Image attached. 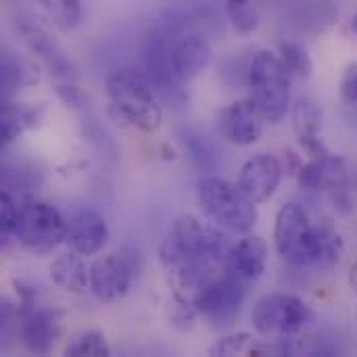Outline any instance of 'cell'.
Here are the masks:
<instances>
[{"label":"cell","mask_w":357,"mask_h":357,"mask_svg":"<svg viewBox=\"0 0 357 357\" xmlns=\"http://www.w3.org/2000/svg\"><path fill=\"white\" fill-rule=\"evenodd\" d=\"M0 79H2V96L10 98L15 92L33 86L38 82V71L29 61L4 48L0 56Z\"/></svg>","instance_id":"cell-20"},{"label":"cell","mask_w":357,"mask_h":357,"mask_svg":"<svg viewBox=\"0 0 357 357\" xmlns=\"http://www.w3.org/2000/svg\"><path fill=\"white\" fill-rule=\"evenodd\" d=\"M249 282L251 280L241 276L232 266H228L201 287V291L192 299V310L197 312V316H203L215 326L230 324L241 314L247 301Z\"/></svg>","instance_id":"cell-9"},{"label":"cell","mask_w":357,"mask_h":357,"mask_svg":"<svg viewBox=\"0 0 357 357\" xmlns=\"http://www.w3.org/2000/svg\"><path fill=\"white\" fill-rule=\"evenodd\" d=\"M220 134L236 144V146H251L259 140L264 130V117L259 115L255 102L251 98L234 100L220 111L218 117Z\"/></svg>","instance_id":"cell-15"},{"label":"cell","mask_w":357,"mask_h":357,"mask_svg":"<svg viewBox=\"0 0 357 357\" xmlns=\"http://www.w3.org/2000/svg\"><path fill=\"white\" fill-rule=\"evenodd\" d=\"M230 249L232 243L218 228L205 226L190 213L178 215L159 245L174 299L192 307L201 287L230 266Z\"/></svg>","instance_id":"cell-1"},{"label":"cell","mask_w":357,"mask_h":357,"mask_svg":"<svg viewBox=\"0 0 357 357\" xmlns=\"http://www.w3.org/2000/svg\"><path fill=\"white\" fill-rule=\"evenodd\" d=\"M50 278L61 291L71 295H82L86 293V289H90V266H86L84 255L75 251H67L52 259Z\"/></svg>","instance_id":"cell-19"},{"label":"cell","mask_w":357,"mask_h":357,"mask_svg":"<svg viewBox=\"0 0 357 357\" xmlns=\"http://www.w3.org/2000/svg\"><path fill=\"white\" fill-rule=\"evenodd\" d=\"M180 140H182L184 151L188 153L190 161L199 169H203V172L218 169V165H220V153H218V149L211 144V140L205 134H201V132H197L192 128H186V130L180 132Z\"/></svg>","instance_id":"cell-22"},{"label":"cell","mask_w":357,"mask_h":357,"mask_svg":"<svg viewBox=\"0 0 357 357\" xmlns=\"http://www.w3.org/2000/svg\"><path fill=\"white\" fill-rule=\"evenodd\" d=\"M297 180L301 188L307 190H326V188H343L347 184L345 161L337 155L328 159H310L297 172Z\"/></svg>","instance_id":"cell-16"},{"label":"cell","mask_w":357,"mask_h":357,"mask_svg":"<svg viewBox=\"0 0 357 357\" xmlns=\"http://www.w3.org/2000/svg\"><path fill=\"white\" fill-rule=\"evenodd\" d=\"M341 94L347 102L357 105V63L349 65L341 77Z\"/></svg>","instance_id":"cell-30"},{"label":"cell","mask_w":357,"mask_h":357,"mask_svg":"<svg viewBox=\"0 0 357 357\" xmlns=\"http://www.w3.org/2000/svg\"><path fill=\"white\" fill-rule=\"evenodd\" d=\"M15 241L33 255H46L65 243V215L46 201H27L21 205Z\"/></svg>","instance_id":"cell-10"},{"label":"cell","mask_w":357,"mask_h":357,"mask_svg":"<svg viewBox=\"0 0 357 357\" xmlns=\"http://www.w3.org/2000/svg\"><path fill=\"white\" fill-rule=\"evenodd\" d=\"M111 111L123 123L153 134L163 123V111L157 100V90L144 71L134 67H115L105 77Z\"/></svg>","instance_id":"cell-4"},{"label":"cell","mask_w":357,"mask_h":357,"mask_svg":"<svg viewBox=\"0 0 357 357\" xmlns=\"http://www.w3.org/2000/svg\"><path fill=\"white\" fill-rule=\"evenodd\" d=\"M65 356L107 357L111 356V347L107 343V337L100 331H82L69 339L65 347Z\"/></svg>","instance_id":"cell-24"},{"label":"cell","mask_w":357,"mask_h":357,"mask_svg":"<svg viewBox=\"0 0 357 357\" xmlns=\"http://www.w3.org/2000/svg\"><path fill=\"white\" fill-rule=\"evenodd\" d=\"M19 215H21V205L17 203V197L10 195L8 190H2V195H0V232H2L4 245L15 238Z\"/></svg>","instance_id":"cell-29"},{"label":"cell","mask_w":357,"mask_h":357,"mask_svg":"<svg viewBox=\"0 0 357 357\" xmlns=\"http://www.w3.org/2000/svg\"><path fill=\"white\" fill-rule=\"evenodd\" d=\"M13 27L21 42L29 48L31 54L40 59V63L54 75L59 84L63 82H75L77 79V69L65 48L54 40V36L48 31L44 23H40L36 17L19 13L13 19Z\"/></svg>","instance_id":"cell-11"},{"label":"cell","mask_w":357,"mask_h":357,"mask_svg":"<svg viewBox=\"0 0 357 357\" xmlns=\"http://www.w3.org/2000/svg\"><path fill=\"white\" fill-rule=\"evenodd\" d=\"M351 287L356 289V293H357V266L351 270Z\"/></svg>","instance_id":"cell-31"},{"label":"cell","mask_w":357,"mask_h":357,"mask_svg":"<svg viewBox=\"0 0 357 357\" xmlns=\"http://www.w3.org/2000/svg\"><path fill=\"white\" fill-rule=\"evenodd\" d=\"M312 307L289 293H272L261 297L251 312V322L257 335L266 339H284L301 335L312 324Z\"/></svg>","instance_id":"cell-8"},{"label":"cell","mask_w":357,"mask_h":357,"mask_svg":"<svg viewBox=\"0 0 357 357\" xmlns=\"http://www.w3.org/2000/svg\"><path fill=\"white\" fill-rule=\"evenodd\" d=\"M226 15L238 36L253 33L259 25V8L255 0H226Z\"/></svg>","instance_id":"cell-26"},{"label":"cell","mask_w":357,"mask_h":357,"mask_svg":"<svg viewBox=\"0 0 357 357\" xmlns=\"http://www.w3.org/2000/svg\"><path fill=\"white\" fill-rule=\"evenodd\" d=\"M19 295V341L25 351L46 356L61 339L63 314L50 305L42 289L29 280H15Z\"/></svg>","instance_id":"cell-6"},{"label":"cell","mask_w":357,"mask_h":357,"mask_svg":"<svg viewBox=\"0 0 357 357\" xmlns=\"http://www.w3.org/2000/svg\"><path fill=\"white\" fill-rule=\"evenodd\" d=\"M257 341L249 333H236L218 339L209 347V356H253Z\"/></svg>","instance_id":"cell-28"},{"label":"cell","mask_w":357,"mask_h":357,"mask_svg":"<svg viewBox=\"0 0 357 357\" xmlns=\"http://www.w3.org/2000/svg\"><path fill=\"white\" fill-rule=\"evenodd\" d=\"M351 29H354V31L357 33V13L354 15V17H351Z\"/></svg>","instance_id":"cell-32"},{"label":"cell","mask_w":357,"mask_h":357,"mask_svg":"<svg viewBox=\"0 0 357 357\" xmlns=\"http://www.w3.org/2000/svg\"><path fill=\"white\" fill-rule=\"evenodd\" d=\"M282 174H284V165L276 155L259 153L245 161L238 174V184L249 195V199L259 205L276 195Z\"/></svg>","instance_id":"cell-14"},{"label":"cell","mask_w":357,"mask_h":357,"mask_svg":"<svg viewBox=\"0 0 357 357\" xmlns=\"http://www.w3.org/2000/svg\"><path fill=\"white\" fill-rule=\"evenodd\" d=\"M48 19L63 31H71L82 23V0H38Z\"/></svg>","instance_id":"cell-25"},{"label":"cell","mask_w":357,"mask_h":357,"mask_svg":"<svg viewBox=\"0 0 357 357\" xmlns=\"http://www.w3.org/2000/svg\"><path fill=\"white\" fill-rule=\"evenodd\" d=\"M136 261L132 253H107L90 264V291L100 303L121 301L134 282Z\"/></svg>","instance_id":"cell-12"},{"label":"cell","mask_w":357,"mask_h":357,"mask_svg":"<svg viewBox=\"0 0 357 357\" xmlns=\"http://www.w3.org/2000/svg\"><path fill=\"white\" fill-rule=\"evenodd\" d=\"M293 130L297 134V140L303 138H312L320 134L322 128V109L314 98L301 96L297 98V102L293 105Z\"/></svg>","instance_id":"cell-23"},{"label":"cell","mask_w":357,"mask_h":357,"mask_svg":"<svg viewBox=\"0 0 357 357\" xmlns=\"http://www.w3.org/2000/svg\"><path fill=\"white\" fill-rule=\"evenodd\" d=\"M278 56L282 59L289 73L295 75V77H310L312 71H314V63H312L307 50L301 44L293 42V40L278 42Z\"/></svg>","instance_id":"cell-27"},{"label":"cell","mask_w":357,"mask_h":357,"mask_svg":"<svg viewBox=\"0 0 357 357\" xmlns=\"http://www.w3.org/2000/svg\"><path fill=\"white\" fill-rule=\"evenodd\" d=\"M65 215V245L84 257L102 251L109 241V226L100 211L94 207H71Z\"/></svg>","instance_id":"cell-13"},{"label":"cell","mask_w":357,"mask_h":357,"mask_svg":"<svg viewBox=\"0 0 357 357\" xmlns=\"http://www.w3.org/2000/svg\"><path fill=\"white\" fill-rule=\"evenodd\" d=\"M197 199L205 215L230 234H249L257 224V203L222 176L207 174L197 182Z\"/></svg>","instance_id":"cell-5"},{"label":"cell","mask_w":357,"mask_h":357,"mask_svg":"<svg viewBox=\"0 0 357 357\" xmlns=\"http://www.w3.org/2000/svg\"><path fill=\"white\" fill-rule=\"evenodd\" d=\"M44 107H36L29 102H15L4 98L0 111V142L2 146L13 144L21 134L36 128L42 119Z\"/></svg>","instance_id":"cell-18"},{"label":"cell","mask_w":357,"mask_h":357,"mask_svg":"<svg viewBox=\"0 0 357 357\" xmlns=\"http://www.w3.org/2000/svg\"><path fill=\"white\" fill-rule=\"evenodd\" d=\"M268 255H270V247L261 236L245 234V238L232 243L230 266L247 280H257L266 272Z\"/></svg>","instance_id":"cell-17"},{"label":"cell","mask_w":357,"mask_h":357,"mask_svg":"<svg viewBox=\"0 0 357 357\" xmlns=\"http://www.w3.org/2000/svg\"><path fill=\"white\" fill-rule=\"evenodd\" d=\"M291 73L282 59L270 50H259L247 67V82L253 90L251 100L268 123H280L291 105Z\"/></svg>","instance_id":"cell-7"},{"label":"cell","mask_w":357,"mask_h":357,"mask_svg":"<svg viewBox=\"0 0 357 357\" xmlns=\"http://www.w3.org/2000/svg\"><path fill=\"white\" fill-rule=\"evenodd\" d=\"M274 247L280 259L297 270H333L345 253L337 228L316 222L297 201L282 205L276 213Z\"/></svg>","instance_id":"cell-3"},{"label":"cell","mask_w":357,"mask_h":357,"mask_svg":"<svg viewBox=\"0 0 357 357\" xmlns=\"http://www.w3.org/2000/svg\"><path fill=\"white\" fill-rule=\"evenodd\" d=\"M42 184V172L33 161L27 159H15V161H4L2 163V186L10 195L19 192H29L36 190Z\"/></svg>","instance_id":"cell-21"},{"label":"cell","mask_w":357,"mask_h":357,"mask_svg":"<svg viewBox=\"0 0 357 357\" xmlns=\"http://www.w3.org/2000/svg\"><path fill=\"white\" fill-rule=\"evenodd\" d=\"M211 61L207 33L184 27L165 15L155 19L144 36L142 65L153 88L174 107L184 105V86Z\"/></svg>","instance_id":"cell-2"}]
</instances>
